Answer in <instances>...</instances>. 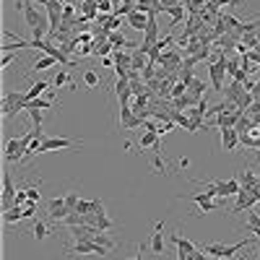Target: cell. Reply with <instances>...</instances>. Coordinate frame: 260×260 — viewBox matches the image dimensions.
I'll return each instance as SVG.
<instances>
[{"instance_id": "cell-17", "label": "cell", "mask_w": 260, "mask_h": 260, "mask_svg": "<svg viewBox=\"0 0 260 260\" xmlns=\"http://www.w3.org/2000/svg\"><path fill=\"white\" fill-rule=\"evenodd\" d=\"M156 13H169V16H172V24L177 26V24L182 21V18H185V13H188V8H185V5H172V8H162V3H159V11H156Z\"/></svg>"}, {"instance_id": "cell-19", "label": "cell", "mask_w": 260, "mask_h": 260, "mask_svg": "<svg viewBox=\"0 0 260 260\" xmlns=\"http://www.w3.org/2000/svg\"><path fill=\"white\" fill-rule=\"evenodd\" d=\"M32 234H34L36 242H44V239H47V234H50V227L44 224V221L34 219V221H32Z\"/></svg>"}, {"instance_id": "cell-3", "label": "cell", "mask_w": 260, "mask_h": 260, "mask_svg": "<svg viewBox=\"0 0 260 260\" xmlns=\"http://www.w3.org/2000/svg\"><path fill=\"white\" fill-rule=\"evenodd\" d=\"M227 52L219 50V58L208 65V76H211V83H213V91H224V73H227Z\"/></svg>"}, {"instance_id": "cell-13", "label": "cell", "mask_w": 260, "mask_h": 260, "mask_svg": "<svg viewBox=\"0 0 260 260\" xmlns=\"http://www.w3.org/2000/svg\"><path fill=\"white\" fill-rule=\"evenodd\" d=\"M115 94H117L120 107H130L128 101H130V97H133V91H130V81H128V78H117V83H115Z\"/></svg>"}, {"instance_id": "cell-22", "label": "cell", "mask_w": 260, "mask_h": 260, "mask_svg": "<svg viewBox=\"0 0 260 260\" xmlns=\"http://www.w3.org/2000/svg\"><path fill=\"white\" fill-rule=\"evenodd\" d=\"M172 242L174 245H177V253H195V250H198V247H195L193 242H190V239H185V237H180V234H172Z\"/></svg>"}, {"instance_id": "cell-1", "label": "cell", "mask_w": 260, "mask_h": 260, "mask_svg": "<svg viewBox=\"0 0 260 260\" xmlns=\"http://www.w3.org/2000/svg\"><path fill=\"white\" fill-rule=\"evenodd\" d=\"M34 135H36V128L26 130L21 138H11V141L5 143V151H3L5 164H21L24 156H26V151H29V143L34 141Z\"/></svg>"}, {"instance_id": "cell-33", "label": "cell", "mask_w": 260, "mask_h": 260, "mask_svg": "<svg viewBox=\"0 0 260 260\" xmlns=\"http://www.w3.org/2000/svg\"><path fill=\"white\" fill-rule=\"evenodd\" d=\"M63 83H70V76H68V70H58V76L52 78V86H63Z\"/></svg>"}, {"instance_id": "cell-43", "label": "cell", "mask_w": 260, "mask_h": 260, "mask_svg": "<svg viewBox=\"0 0 260 260\" xmlns=\"http://www.w3.org/2000/svg\"><path fill=\"white\" fill-rule=\"evenodd\" d=\"M213 3H224V5H242V0H213Z\"/></svg>"}, {"instance_id": "cell-12", "label": "cell", "mask_w": 260, "mask_h": 260, "mask_svg": "<svg viewBox=\"0 0 260 260\" xmlns=\"http://www.w3.org/2000/svg\"><path fill=\"white\" fill-rule=\"evenodd\" d=\"M237 146H239V133L234 128H224L221 130V148L224 151H237Z\"/></svg>"}, {"instance_id": "cell-27", "label": "cell", "mask_w": 260, "mask_h": 260, "mask_svg": "<svg viewBox=\"0 0 260 260\" xmlns=\"http://www.w3.org/2000/svg\"><path fill=\"white\" fill-rule=\"evenodd\" d=\"M52 107V99H29V101H26V104H24V109H26V112H29V109H50Z\"/></svg>"}, {"instance_id": "cell-47", "label": "cell", "mask_w": 260, "mask_h": 260, "mask_svg": "<svg viewBox=\"0 0 260 260\" xmlns=\"http://www.w3.org/2000/svg\"><path fill=\"white\" fill-rule=\"evenodd\" d=\"M239 260H247V255H242V258H239Z\"/></svg>"}, {"instance_id": "cell-15", "label": "cell", "mask_w": 260, "mask_h": 260, "mask_svg": "<svg viewBox=\"0 0 260 260\" xmlns=\"http://www.w3.org/2000/svg\"><path fill=\"white\" fill-rule=\"evenodd\" d=\"M237 177H239V185H242L245 190H255L258 185H260V182H258V174H255L253 169H250V166H247L245 172H239Z\"/></svg>"}, {"instance_id": "cell-30", "label": "cell", "mask_w": 260, "mask_h": 260, "mask_svg": "<svg viewBox=\"0 0 260 260\" xmlns=\"http://www.w3.org/2000/svg\"><path fill=\"white\" fill-rule=\"evenodd\" d=\"M99 73L97 70H86V73H83V83H86V86L89 89H94V86H99Z\"/></svg>"}, {"instance_id": "cell-23", "label": "cell", "mask_w": 260, "mask_h": 260, "mask_svg": "<svg viewBox=\"0 0 260 260\" xmlns=\"http://www.w3.org/2000/svg\"><path fill=\"white\" fill-rule=\"evenodd\" d=\"M255 128H258V125L253 123V117H247V115H242V117L237 120V125H234V130H237L239 135H242V133H253Z\"/></svg>"}, {"instance_id": "cell-34", "label": "cell", "mask_w": 260, "mask_h": 260, "mask_svg": "<svg viewBox=\"0 0 260 260\" xmlns=\"http://www.w3.org/2000/svg\"><path fill=\"white\" fill-rule=\"evenodd\" d=\"M112 60H115V65H130V60H133V55H128V52H120V50H117Z\"/></svg>"}, {"instance_id": "cell-10", "label": "cell", "mask_w": 260, "mask_h": 260, "mask_svg": "<svg viewBox=\"0 0 260 260\" xmlns=\"http://www.w3.org/2000/svg\"><path fill=\"white\" fill-rule=\"evenodd\" d=\"M162 231H164V221H156V224H154V234H151V245H148L154 255H164V234H162Z\"/></svg>"}, {"instance_id": "cell-16", "label": "cell", "mask_w": 260, "mask_h": 260, "mask_svg": "<svg viewBox=\"0 0 260 260\" xmlns=\"http://www.w3.org/2000/svg\"><path fill=\"white\" fill-rule=\"evenodd\" d=\"M242 91H245V83L231 81L229 86H224V99H227V101H234V104H237V99L242 97Z\"/></svg>"}, {"instance_id": "cell-29", "label": "cell", "mask_w": 260, "mask_h": 260, "mask_svg": "<svg viewBox=\"0 0 260 260\" xmlns=\"http://www.w3.org/2000/svg\"><path fill=\"white\" fill-rule=\"evenodd\" d=\"M115 47L109 42H94V55H101V58H109V52Z\"/></svg>"}, {"instance_id": "cell-37", "label": "cell", "mask_w": 260, "mask_h": 260, "mask_svg": "<svg viewBox=\"0 0 260 260\" xmlns=\"http://www.w3.org/2000/svg\"><path fill=\"white\" fill-rule=\"evenodd\" d=\"M13 203H16V206H26V203H29V195H26V190H18L16 193V198H13Z\"/></svg>"}, {"instance_id": "cell-36", "label": "cell", "mask_w": 260, "mask_h": 260, "mask_svg": "<svg viewBox=\"0 0 260 260\" xmlns=\"http://www.w3.org/2000/svg\"><path fill=\"white\" fill-rule=\"evenodd\" d=\"M154 172L166 174V164H164V159H162V154H156V159H154Z\"/></svg>"}, {"instance_id": "cell-32", "label": "cell", "mask_w": 260, "mask_h": 260, "mask_svg": "<svg viewBox=\"0 0 260 260\" xmlns=\"http://www.w3.org/2000/svg\"><path fill=\"white\" fill-rule=\"evenodd\" d=\"M245 227H247V231H255V229H260V213H250L247 216V221H245Z\"/></svg>"}, {"instance_id": "cell-2", "label": "cell", "mask_w": 260, "mask_h": 260, "mask_svg": "<svg viewBox=\"0 0 260 260\" xmlns=\"http://www.w3.org/2000/svg\"><path fill=\"white\" fill-rule=\"evenodd\" d=\"M255 242V234L250 237V239H245V242H234V245H206L203 250H206L208 255H216V258H231V255H237V253H242V250H247L250 245Z\"/></svg>"}, {"instance_id": "cell-20", "label": "cell", "mask_w": 260, "mask_h": 260, "mask_svg": "<svg viewBox=\"0 0 260 260\" xmlns=\"http://www.w3.org/2000/svg\"><path fill=\"white\" fill-rule=\"evenodd\" d=\"M109 44H112L115 50H120V47H138V44H133V42H128L125 39V34L123 32H109V39H107Z\"/></svg>"}, {"instance_id": "cell-11", "label": "cell", "mask_w": 260, "mask_h": 260, "mask_svg": "<svg viewBox=\"0 0 260 260\" xmlns=\"http://www.w3.org/2000/svg\"><path fill=\"white\" fill-rule=\"evenodd\" d=\"M242 115H245V112H239V109H234V112H221V115H216V120H213V128H219V130L234 128L237 120L242 117Z\"/></svg>"}, {"instance_id": "cell-5", "label": "cell", "mask_w": 260, "mask_h": 260, "mask_svg": "<svg viewBox=\"0 0 260 260\" xmlns=\"http://www.w3.org/2000/svg\"><path fill=\"white\" fill-rule=\"evenodd\" d=\"M76 146H83V141H73V138H44L42 141V154L47 151H58V148H76Z\"/></svg>"}, {"instance_id": "cell-48", "label": "cell", "mask_w": 260, "mask_h": 260, "mask_svg": "<svg viewBox=\"0 0 260 260\" xmlns=\"http://www.w3.org/2000/svg\"><path fill=\"white\" fill-rule=\"evenodd\" d=\"M258 182H260V174H258Z\"/></svg>"}, {"instance_id": "cell-26", "label": "cell", "mask_w": 260, "mask_h": 260, "mask_svg": "<svg viewBox=\"0 0 260 260\" xmlns=\"http://www.w3.org/2000/svg\"><path fill=\"white\" fill-rule=\"evenodd\" d=\"M203 89H206V83H203L200 78H193L190 83H188V94H193L195 99H203L206 94H203Z\"/></svg>"}, {"instance_id": "cell-6", "label": "cell", "mask_w": 260, "mask_h": 260, "mask_svg": "<svg viewBox=\"0 0 260 260\" xmlns=\"http://www.w3.org/2000/svg\"><path fill=\"white\" fill-rule=\"evenodd\" d=\"M120 128H123V130L143 128V120L133 112V107H120Z\"/></svg>"}, {"instance_id": "cell-9", "label": "cell", "mask_w": 260, "mask_h": 260, "mask_svg": "<svg viewBox=\"0 0 260 260\" xmlns=\"http://www.w3.org/2000/svg\"><path fill=\"white\" fill-rule=\"evenodd\" d=\"M255 203H258L255 193H253V190H245V188H242V190L237 193V206L231 208V213H242L245 208H253Z\"/></svg>"}, {"instance_id": "cell-41", "label": "cell", "mask_w": 260, "mask_h": 260, "mask_svg": "<svg viewBox=\"0 0 260 260\" xmlns=\"http://www.w3.org/2000/svg\"><path fill=\"white\" fill-rule=\"evenodd\" d=\"M13 60H16V55H13V52H3V63H0V65H3V70H5Z\"/></svg>"}, {"instance_id": "cell-14", "label": "cell", "mask_w": 260, "mask_h": 260, "mask_svg": "<svg viewBox=\"0 0 260 260\" xmlns=\"http://www.w3.org/2000/svg\"><path fill=\"white\" fill-rule=\"evenodd\" d=\"M148 13H143V11H133L128 16V24H130V29H135V32H146V26H148Z\"/></svg>"}, {"instance_id": "cell-8", "label": "cell", "mask_w": 260, "mask_h": 260, "mask_svg": "<svg viewBox=\"0 0 260 260\" xmlns=\"http://www.w3.org/2000/svg\"><path fill=\"white\" fill-rule=\"evenodd\" d=\"M47 213H50V219H55V221H63L65 216H68L65 195H63V198H52V200H47Z\"/></svg>"}, {"instance_id": "cell-38", "label": "cell", "mask_w": 260, "mask_h": 260, "mask_svg": "<svg viewBox=\"0 0 260 260\" xmlns=\"http://www.w3.org/2000/svg\"><path fill=\"white\" fill-rule=\"evenodd\" d=\"M190 258H193V260H211V255L206 253V250H200V247L195 250V253H190Z\"/></svg>"}, {"instance_id": "cell-21", "label": "cell", "mask_w": 260, "mask_h": 260, "mask_svg": "<svg viewBox=\"0 0 260 260\" xmlns=\"http://www.w3.org/2000/svg\"><path fill=\"white\" fill-rule=\"evenodd\" d=\"M159 141H162V138L156 135L154 130H146V133H143L141 138H138V148H154Z\"/></svg>"}, {"instance_id": "cell-35", "label": "cell", "mask_w": 260, "mask_h": 260, "mask_svg": "<svg viewBox=\"0 0 260 260\" xmlns=\"http://www.w3.org/2000/svg\"><path fill=\"white\" fill-rule=\"evenodd\" d=\"M24 219H36V200H29L24 206Z\"/></svg>"}, {"instance_id": "cell-46", "label": "cell", "mask_w": 260, "mask_h": 260, "mask_svg": "<svg viewBox=\"0 0 260 260\" xmlns=\"http://www.w3.org/2000/svg\"><path fill=\"white\" fill-rule=\"evenodd\" d=\"M141 253H143V242L138 245V255H135V258H128V260H143V258H141Z\"/></svg>"}, {"instance_id": "cell-45", "label": "cell", "mask_w": 260, "mask_h": 260, "mask_svg": "<svg viewBox=\"0 0 260 260\" xmlns=\"http://www.w3.org/2000/svg\"><path fill=\"white\" fill-rule=\"evenodd\" d=\"M112 63H115L112 58H101V65H104V68H112Z\"/></svg>"}, {"instance_id": "cell-18", "label": "cell", "mask_w": 260, "mask_h": 260, "mask_svg": "<svg viewBox=\"0 0 260 260\" xmlns=\"http://www.w3.org/2000/svg\"><path fill=\"white\" fill-rule=\"evenodd\" d=\"M50 86H52V83H47V81H36V83H32V86L26 89V101H29V99H39Z\"/></svg>"}, {"instance_id": "cell-44", "label": "cell", "mask_w": 260, "mask_h": 260, "mask_svg": "<svg viewBox=\"0 0 260 260\" xmlns=\"http://www.w3.org/2000/svg\"><path fill=\"white\" fill-rule=\"evenodd\" d=\"M177 166H180V169H188V166H190V159H188V156H182V159L177 162Z\"/></svg>"}, {"instance_id": "cell-25", "label": "cell", "mask_w": 260, "mask_h": 260, "mask_svg": "<svg viewBox=\"0 0 260 260\" xmlns=\"http://www.w3.org/2000/svg\"><path fill=\"white\" fill-rule=\"evenodd\" d=\"M97 227H99L101 231L115 229V221H112V219H109L107 213H104V208H99V211H97Z\"/></svg>"}, {"instance_id": "cell-39", "label": "cell", "mask_w": 260, "mask_h": 260, "mask_svg": "<svg viewBox=\"0 0 260 260\" xmlns=\"http://www.w3.org/2000/svg\"><path fill=\"white\" fill-rule=\"evenodd\" d=\"M26 195H29V200H36V203H39V185H34V188H26Z\"/></svg>"}, {"instance_id": "cell-24", "label": "cell", "mask_w": 260, "mask_h": 260, "mask_svg": "<svg viewBox=\"0 0 260 260\" xmlns=\"http://www.w3.org/2000/svg\"><path fill=\"white\" fill-rule=\"evenodd\" d=\"M24 219V208L21 206H13L11 211H3V221L5 224H18Z\"/></svg>"}, {"instance_id": "cell-4", "label": "cell", "mask_w": 260, "mask_h": 260, "mask_svg": "<svg viewBox=\"0 0 260 260\" xmlns=\"http://www.w3.org/2000/svg\"><path fill=\"white\" fill-rule=\"evenodd\" d=\"M65 253L68 255H99V258H104L109 250L97 245V242H76L73 247H65Z\"/></svg>"}, {"instance_id": "cell-7", "label": "cell", "mask_w": 260, "mask_h": 260, "mask_svg": "<svg viewBox=\"0 0 260 260\" xmlns=\"http://www.w3.org/2000/svg\"><path fill=\"white\" fill-rule=\"evenodd\" d=\"M16 188H13V177H11V172H3V211H11L16 203H13V198H16Z\"/></svg>"}, {"instance_id": "cell-31", "label": "cell", "mask_w": 260, "mask_h": 260, "mask_svg": "<svg viewBox=\"0 0 260 260\" xmlns=\"http://www.w3.org/2000/svg\"><path fill=\"white\" fill-rule=\"evenodd\" d=\"M78 193H65V206H68V216H70V213L73 211H76V206H78Z\"/></svg>"}, {"instance_id": "cell-40", "label": "cell", "mask_w": 260, "mask_h": 260, "mask_svg": "<svg viewBox=\"0 0 260 260\" xmlns=\"http://www.w3.org/2000/svg\"><path fill=\"white\" fill-rule=\"evenodd\" d=\"M78 42H81V44H94V36H91L89 32H81V34H78Z\"/></svg>"}, {"instance_id": "cell-42", "label": "cell", "mask_w": 260, "mask_h": 260, "mask_svg": "<svg viewBox=\"0 0 260 260\" xmlns=\"http://www.w3.org/2000/svg\"><path fill=\"white\" fill-rule=\"evenodd\" d=\"M162 8H172V5H182V0H159Z\"/></svg>"}, {"instance_id": "cell-28", "label": "cell", "mask_w": 260, "mask_h": 260, "mask_svg": "<svg viewBox=\"0 0 260 260\" xmlns=\"http://www.w3.org/2000/svg\"><path fill=\"white\" fill-rule=\"evenodd\" d=\"M55 63H58V60H55L52 55H44V58H39V60L32 65V70H47V68H52Z\"/></svg>"}]
</instances>
